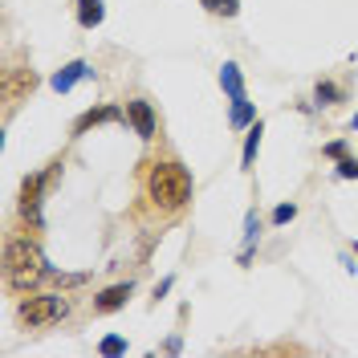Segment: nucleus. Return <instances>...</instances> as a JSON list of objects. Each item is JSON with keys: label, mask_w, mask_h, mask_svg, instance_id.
Here are the masks:
<instances>
[{"label": "nucleus", "mask_w": 358, "mask_h": 358, "mask_svg": "<svg viewBox=\"0 0 358 358\" xmlns=\"http://www.w3.org/2000/svg\"><path fill=\"white\" fill-rule=\"evenodd\" d=\"M326 155H330V159H342V155H346V143H330V147H326Z\"/></svg>", "instance_id": "aec40b11"}, {"label": "nucleus", "mask_w": 358, "mask_h": 358, "mask_svg": "<svg viewBox=\"0 0 358 358\" xmlns=\"http://www.w3.org/2000/svg\"><path fill=\"white\" fill-rule=\"evenodd\" d=\"M293 216H297V208H293V203H281V208L273 212V224H289Z\"/></svg>", "instance_id": "6ab92c4d"}, {"label": "nucleus", "mask_w": 358, "mask_h": 358, "mask_svg": "<svg viewBox=\"0 0 358 358\" xmlns=\"http://www.w3.org/2000/svg\"><path fill=\"white\" fill-rule=\"evenodd\" d=\"M33 86H37V73H33V69H4L0 90H4V106H8V114H13V106H17V98L29 94Z\"/></svg>", "instance_id": "20e7f679"}, {"label": "nucleus", "mask_w": 358, "mask_h": 358, "mask_svg": "<svg viewBox=\"0 0 358 358\" xmlns=\"http://www.w3.org/2000/svg\"><path fill=\"white\" fill-rule=\"evenodd\" d=\"M220 86L228 90V98H232V102L248 98V94H245V78H241V66H232V62H224V66H220Z\"/></svg>", "instance_id": "9d476101"}, {"label": "nucleus", "mask_w": 358, "mask_h": 358, "mask_svg": "<svg viewBox=\"0 0 358 358\" xmlns=\"http://www.w3.org/2000/svg\"><path fill=\"white\" fill-rule=\"evenodd\" d=\"M4 277H8L13 289H33L41 277H49L41 248L33 241H8L4 245Z\"/></svg>", "instance_id": "f03ea898"}, {"label": "nucleus", "mask_w": 358, "mask_h": 358, "mask_svg": "<svg viewBox=\"0 0 358 358\" xmlns=\"http://www.w3.org/2000/svg\"><path fill=\"white\" fill-rule=\"evenodd\" d=\"M86 73H90L86 62H69L66 69H57V73H53V90H57V94H66V90H73Z\"/></svg>", "instance_id": "1a4fd4ad"}, {"label": "nucleus", "mask_w": 358, "mask_h": 358, "mask_svg": "<svg viewBox=\"0 0 358 358\" xmlns=\"http://www.w3.org/2000/svg\"><path fill=\"white\" fill-rule=\"evenodd\" d=\"M66 313H69V301L62 293H29L21 306H17V317H21V326H29V330L53 326V322H62Z\"/></svg>", "instance_id": "7ed1b4c3"}, {"label": "nucleus", "mask_w": 358, "mask_h": 358, "mask_svg": "<svg viewBox=\"0 0 358 358\" xmlns=\"http://www.w3.org/2000/svg\"><path fill=\"white\" fill-rule=\"evenodd\" d=\"M313 94H317V102H322V106H334V102H342V90H338L334 82H317V90H313Z\"/></svg>", "instance_id": "dca6fc26"}, {"label": "nucleus", "mask_w": 358, "mask_h": 358, "mask_svg": "<svg viewBox=\"0 0 358 358\" xmlns=\"http://www.w3.org/2000/svg\"><path fill=\"white\" fill-rule=\"evenodd\" d=\"M338 176H342V179H358V159L342 155V159H338Z\"/></svg>", "instance_id": "a211bd4d"}, {"label": "nucleus", "mask_w": 358, "mask_h": 358, "mask_svg": "<svg viewBox=\"0 0 358 358\" xmlns=\"http://www.w3.org/2000/svg\"><path fill=\"white\" fill-rule=\"evenodd\" d=\"M228 122H232L236 131H241V127H248V122H252V102H248V98L232 102V118H228Z\"/></svg>", "instance_id": "4468645a"}, {"label": "nucleus", "mask_w": 358, "mask_h": 358, "mask_svg": "<svg viewBox=\"0 0 358 358\" xmlns=\"http://www.w3.org/2000/svg\"><path fill=\"white\" fill-rule=\"evenodd\" d=\"M102 17H106L102 0H78V24H82V29H98Z\"/></svg>", "instance_id": "9b49d317"}, {"label": "nucleus", "mask_w": 358, "mask_h": 358, "mask_svg": "<svg viewBox=\"0 0 358 358\" xmlns=\"http://www.w3.org/2000/svg\"><path fill=\"white\" fill-rule=\"evenodd\" d=\"M143 200L163 220H176L192 203V176L179 159H151L143 163Z\"/></svg>", "instance_id": "f257e3e1"}, {"label": "nucleus", "mask_w": 358, "mask_h": 358, "mask_svg": "<svg viewBox=\"0 0 358 358\" xmlns=\"http://www.w3.org/2000/svg\"><path fill=\"white\" fill-rule=\"evenodd\" d=\"M257 232H261V220H257V212H248L245 216V257H241V265L248 261V248L257 245Z\"/></svg>", "instance_id": "2eb2a0df"}, {"label": "nucleus", "mask_w": 358, "mask_h": 358, "mask_svg": "<svg viewBox=\"0 0 358 358\" xmlns=\"http://www.w3.org/2000/svg\"><path fill=\"white\" fill-rule=\"evenodd\" d=\"M45 179H49V171H41V176H29L21 187V216L29 224H41V187Z\"/></svg>", "instance_id": "39448f33"}, {"label": "nucleus", "mask_w": 358, "mask_h": 358, "mask_svg": "<svg viewBox=\"0 0 358 358\" xmlns=\"http://www.w3.org/2000/svg\"><path fill=\"white\" fill-rule=\"evenodd\" d=\"M131 301V281H122V285H110V289H102L94 297V313H114L122 310Z\"/></svg>", "instance_id": "6e6552de"}, {"label": "nucleus", "mask_w": 358, "mask_h": 358, "mask_svg": "<svg viewBox=\"0 0 358 358\" xmlns=\"http://www.w3.org/2000/svg\"><path fill=\"white\" fill-rule=\"evenodd\" d=\"M261 134H265V127L261 122H252V131H248V138H245V155H241V167H252L257 163V151H261Z\"/></svg>", "instance_id": "f8f14e48"}, {"label": "nucleus", "mask_w": 358, "mask_h": 358, "mask_svg": "<svg viewBox=\"0 0 358 358\" xmlns=\"http://www.w3.org/2000/svg\"><path fill=\"white\" fill-rule=\"evenodd\" d=\"M200 4L212 17H236L241 13V0H200Z\"/></svg>", "instance_id": "ddd939ff"}, {"label": "nucleus", "mask_w": 358, "mask_h": 358, "mask_svg": "<svg viewBox=\"0 0 358 358\" xmlns=\"http://www.w3.org/2000/svg\"><path fill=\"white\" fill-rule=\"evenodd\" d=\"M122 350H127V342H122V338L118 334H110V338H102V346H98V355H122Z\"/></svg>", "instance_id": "f3484780"}, {"label": "nucleus", "mask_w": 358, "mask_h": 358, "mask_svg": "<svg viewBox=\"0 0 358 358\" xmlns=\"http://www.w3.org/2000/svg\"><path fill=\"white\" fill-rule=\"evenodd\" d=\"M127 110H118V106H98V110H86L78 122H73V134H86L94 127H102V122H122Z\"/></svg>", "instance_id": "0eeeda50"}, {"label": "nucleus", "mask_w": 358, "mask_h": 358, "mask_svg": "<svg viewBox=\"0 0 358 358\" xmlns=\"http://www.w3.org/2000/svg\"><path fill=\"white\" fill-rule=\"evenodd\" d=\"M127 118H131V127L138 138H155V110H151V102L147 98H134V102H127Z\"/></svg>", "instance_id": "423d86ee"}]
</instances>
